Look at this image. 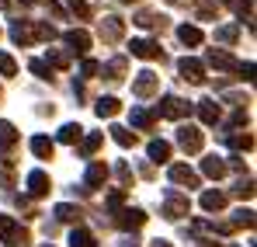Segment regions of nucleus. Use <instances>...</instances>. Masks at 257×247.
Masks as SVG:
<instances>
[{
	"label": "nucleus",
	"instance_id": "obj_16",
	"mask_svg": "<svg viewBox=\"0 0 257 247\" xmlns=\"http://www.w3.org/2000/svg\"><path fill=\"white\" fill-rule=\"evenodd\" d=\"M209 63L219 66V70H233L236 63H233V56H226V52H209Z\"/></svg>",
	"mask_w": 257,
	"mask_h": 247
},
{
	"label": "nucleus",
	"instance_id": "obj_17",
	"mask_svg": "<svg viewBox=\"0 0 257 247\" xmlns=\"http://www.w3.org/2000/svg\"><path fill=\"white\" fill-rule=\"evenodd\" d=\"M70 247H94V237L87 230H73L70 233Z\"/></svg>",
	"mask_w": 257,
	"mask_h": 247
},
{
	"label": "nucleus",
	"instance_id": "obj_12",
	"mask_svg": "<svg viewBox=\"0 0 257 247\" xmlns=\"http://www.w3.org/2000/svg\"><path fill=\"white\" fill-rule=\"evenodd\" d=\"M184 212H188V199L171 195V199H167V216H171V219H177V216H184Z\"/></svg>",
	"mask_w": 257,
	"mask_h": 247
},
{
	"label": "nucleus",
	"instance_id": "obj_25",
	"mask_svg": "<svg viewBox=\"0 0 257 247\" xmlns=\"http://www.w3.org/2000/svg\"><path fill=\"white\" fill-rule=\"evenodd\" d=\"M56 216H59L63 223H70V219H80V209H73V206H56Z\"/></svg>",
	"mask_w": 257,
	"mask_h": 247
},
{
	"label": "nucleus",
	"instance_id": "obj_27",
	"mask_svg": "<svg viewBox=\"0 0 257 247\" xmlns=\"http://www.w3.org/2000/svg\"><path fill=\"white\" fill-rule=\"evenodd\" d=\"M32 73H39V77H52V70L45 66L42 59H35V63H32Z\"/></svg>",
	"mask_w": 257,
	"mask_h": 247
},
{
	"label": "nucleus",
	"instance_id": "obj_15",
	"mask_svg": "<svg viewBox=\"0 0 257 247\" xmlns=\"http://www.w3.org/2000/svg\"><path fill=\"white\" fill-rule=\"evenodd\" d=\"M115 112H118V101H115V98H101V101H97V115H101V119H111Z\"/></svg>",
	"mask_w": 257,
	"mask_h": 247
},
{
	"label": "nucleus",
	"instance_id": "obj_20",
	"mask_svg": "<svg viewBox=\"0 0 257 247\" xmlns=\"http://www.w3.org/2000/svg\"><path fill=\"white\" fill-rule=\"evenodd\" d=\"M202 206H205V209H215V212H219V209L226 206V199H222L219 192H205V195H202Z\"/></svg>",
	"mask_w": 257,
	"mask_h": 247
},
{
	"label": "nucleus",
	"instance_id": "obj_1",
	"mask_svg": "<svg viewBox=\"0 0 257 247\" xmlns=\"http://www.w3.org/2000/svg\"><path fill=\"white\" fill-rule=\"evenodd\" d=\"M177 143H181L188 153H198V150H202V132H198V129H191V125H184V129L177 132Z\"/></svg>",
	"mask_w": 257,
	"mask_h": 247
},
{
	"label": "nucleus",
	"instance_id": "obj_3",
	"mask_svg": "<svg viewBox=\"0 0 257 247\" xmlns=\"http://www.w3.org/2000/svg\"><path fill=\"white\" fill-rule=\"evenodd\" d=\"M28 192H32V195H45V192H49V178H45L42 171H32V174H28Z\"/></svg>",
	"mask_w": 257,
	"mask_h": 247
},
{
	"label": "nucleus",
	"instance_id": "obj_4",
	"mask_svg": "<svg viewBox=\"0 0 257 247\" xmlns=\"http://www.w3.org/2000/svg\"><path fill=\"white\" fill-rule=\"evenodd\" d=\"M150 157H153L157 164H167V160H171V143H164V139H153V143H150Z\"/></svg>",
	"mask_w": 257,
	"mask_h": 247
},
{
	"label": "nucleus",
	"instance_id": "obj_18",
	"mask_svg": "<svg viewBox=\"0 0 257 247\" xmlns=\"http://www.w3.org/2000/svg\"><path fill=\"white\" fill-rule=\"evenodd\" d=\"M202 171H205L209 178H222V174H226V164H222V160H215V157H209V160L202 164Z\"/></svg>",
	"mask_w": 257,
	"mask_h": 247
},
{
	"label": "nucleus",
	"instance_id": "obj_30",
	"mask_svg": "<svg viewBox=\"0 0 257 247\" xmlns=\"http://www.w3.org/2000/svg\"><path fill=\"white\" fill-rule=\"evenodd\" d=\"M209 247H212V244H209ZM215 247H219V244H215Z\"/></svg>",
	"mask_w": 257,
	"mask_h": 247
},
{
	"label": "nucleus",
	"instance_id": "obj_2",
	"mask_svg": "<svg viewBox=\"0 0 257 247\" xmlns=\"http://www.w3.org/2000/svg\"><path fill=\"white\" fill-rule=\"evenodd\" d=\"M181 73H184V80H191V84L205 80V66L198 59H181Z\"/></svg>",
	"mask_w": 257,
	"mask_h": 247
},
{
	"label": "nucleus",
	"instance_id": "obj_6",
	"mask_svg": "<svg viewBox=\"0 0 257 247\" xmlns=\"http://www.w3.org/2000/svg\"><path fill=\"white\" fill-rule=\"evenodd\" d=\"M171 178H174V181H177V185H191V188L198 185V178H195V171H188V167H184V164L171 167Z\"/></svg>",
	"mask_w": 257,
	"mask_h": 247
},
{
	"label": "nucleus",
	"instance_id": "obj_21",
	"mask_svg": "<svg viewBox=\"0 0 257 247\" xmlns=\"http://www.w3.org/2000/svg\"><path fill=\"white\" fill-rule=\"evenodd\" d=\"M111 136H115V143H118V146H132V143H136V136H132L128 129H122V125H115V129H111Z\"/></svg>",
	"mask_w": 257,
	"mask_h": 247
},
{
	"label": "nucleus",
	"instance_id": "obj_13",
	"mask_svg": "<svg viewBox=\"0 0 257 247\" xmlns=\"http://www.w3.org/2000/svg\"><path fill=\"white\" fill-rule=\"evenodd\" d=\"M143 219H146V216H143L139 209H128V212H122V219H118V223H122L125 230H132V226H143Z\"/></svg>",
	"mask_w": 257,
	"mask_h": 247
},
{
	"label": "nucleus",
	"instance_id": "obj_14",
	"mask_svg": "<svg viewBox=\"0 0 257 247\" xmlns=\"http://www.w3.org/2000/svg\"><path fill=\"white\" fill-rule=\"evenodd\" d=\"M177 35H181V42H184V45H198V42H202V32H198L195 25H184Z\"/></svg>",
	"mask_w": 257,
	"mask_h": 247
},
{
	"label": "nucleus",
	"instance_id": "obj_19",
	"mask_svg": "<svg viewBox=\"0 0 257 247\" xmlns=\"http://www.w3.org/2000/svg\"><path fill=\"white\" fill-rule=\"evenodd\" d=\"M32 150H35L39 157H52V139H45V136H35V139H32Z\"/></svg>",
	"mask_w": 257,
	"mask_h": 247
},
{
	"label": "nucleus",
	"instance_id": "obj_11",
	"mask_svg": "<svg viewBox=\"0 0 257 247\" xmlns=\"http://www.w3.org/2000/svg\"><path fill=\"white\" fill-rule=\"evenodd\" d=\"M184 112H188L184 101H177V98H167V101H164V115H167V119H181Z\"/></svg>",
	"mask_w": 257,
	"mask_h": 247
},
{
	"label": "nucleus",
	"instance_id": "obj_26",
	"mask_svg": "<svg viewBox=\"0 0 257 247\" xmlns=\"http://www.w3.org/2000/svg\"><path fill=\"white\" fill-rule=\"evenodd\" d=\"M14 70H18V66H14V59L0 52V73H4V77H14Z\"/></svg>",
	"mask_w": 257,
	"mask_h": 247
},
{
	"label": "nucleus",
	"instance_id": "obj_7",
	"mask_svg": "<svg viewBox=\"0 0 257 247\" xmlns=\"http://www.w3.org/2000/svg\"><path fill=\"white\" fill-rule=\"evenodd\" d=\"M153 87H157V77H153V73H139V80L132 84V91H136L139 98H146V94H153Z\"/></svg>",
	"mask_w": 257,
	"mask_h": 247
},
{
	"label": "nucleus",
	"instance_id": "obj_8",
	"mask_svg": "<svg viewBox=\"0 0 257 247\" xmlns=\"http://www.w3.org/2000/svg\"><path fill=\"white\" fill-rule=\"evenodd\" d=\"M198 115H202V122L212 125L215 119H219V105H215L212 98H205V101H198Z\"/></svg>",
	"mask_w": 257,
	"mask_h": 247
},
{
	"label": "nucleus",
	"instance_id": "obj_5",
	"mask_svg": "<svg viewBox=\"0 0 257 247\" xmlns=\"http://www.w3.org/2000/svg\"><path fill=\"white\" fill-rule=\"evenodd\" d=\"M128 49H132V56H139V59H153V56H157V45L146 42V39H136Z\"/></svg>",
	"mask_w": 257,
	"mask_h": 247
},
{
	"label": "nucleus",
	"instance_id": "obj_28",
	"mask_svg": "<svg viewBox=\"0 0 257 247\" xmlns=\"http://www.w3.org/2000/svg\"><path fill=\"white\" fill-rule=\"evenodd\" d=\"M97 146H101V136H90V139H87V143H84V150H87V153H94Z\"/></svg>",
	"mask_w": 257,
	"mask_h": 247
},
{
	"label": "nucleus",
	"instance_id": "obj_24",
	"mask_svg": "<svg viewBox=\"0 0 257 247\" xmlns=\"http://www.w3.org/2000/svg\"><path fill=\"white\" fill-rule=\"evenodd\" d=\"M80 132H84L80 125H63V132H59V139H63V143H77V139H80Z\"/></svg>",
	"mask_w": 257,
	"mask_h": 247
},
{
	"label": "nucleus",
	"instance_id": "obj_23",
	"mask_svg": "<svg viewBox=\"0 0 257 247\" xmlns=\"http://www.w3.org/2000/svg\"><path fill=\"white\" fill-rule=\"evenodd\" d=\"M153 122V115L150 112H143V108H132V125H139V129H150Z\"/></svg>",
	"mask_w": 257,
	"mask_h": 247
},
{
	"label": "nucleus",
	"instance_id": "obj_29",
	"mask_svg": "<svg viewBox=\"0 0 257 247\" xmlns=\"http://www.w3.org/2000/svg\"><path fill=\"white\" fill-rule=\"evenodd\" d=\"M0 4H11V0H0Z\"/></svg>",
	"mask_w": 257,
	"mask_h": 247
},
{
	"label": "nucleus",
	"instance_id": "obj_9",
	"mask_svg": "<svg viewBox=\"0 0 257 247\" xmlns=\"http://www.w3.org/2000/svg\"><path fill=\"white\" fill-rule=\"evenodd\" d=\"M66 45H73V52H87L90 35H87V32H66Z\"/></svg>",
	"mask_w": 257,
	"mask_h": 247
},
{
	"label": "nucleus",
	"instance_id": "obj_22",
	"mask_svg": "<svg viewBox=\"0 0 257 247\" xmlns=\"http://www.w3.org/2000/svg\"><path fill=\"white\" fill-rule=\"evenodd\" d=\"M18 139V132H14V125L11 122H0V146H11Z\"/></svg>",
	"mask_w": 257,
	"mask_h": 247
},
{
	"label": "nucleus",
	"instance_id": "obj_10",
	"mask_svg": "<svg viewBox=\"0 0 257 247\" xmlns=\"http://www.w3.org/2000/svg\"><path fill=\"white\" fill-rule=\"evenodd\" d=\"M104 178H108V167L104 164H90V171H87V188H97Z\"/></svg>",
	"mask_w": 257,
	"mask_h": 247
}]
</instances>
